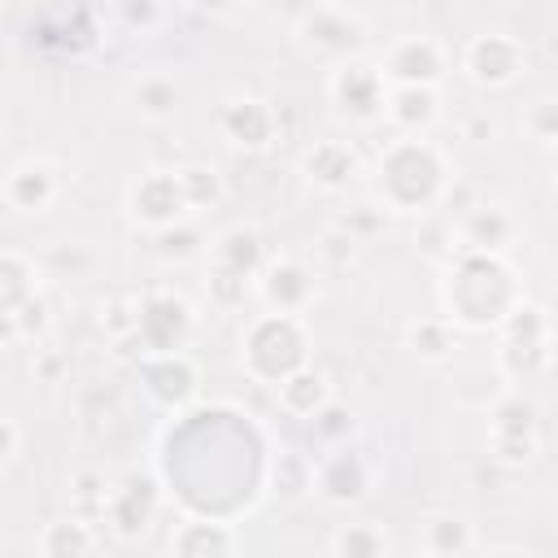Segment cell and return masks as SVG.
Segmentation results:
<instances>
[{
	"label": "cell",
	"instance_id": "14",
	"mask_svg": "<svg viewBox=\"0 0 558 558\" xmlns=\"http://www.w3.org/2000/svg\"><path fill=\"white\" fill-rule=\"evenodd\" d=\"M318 493L327 497V501H336V506H349V501H362L366 497V488H371V471H366V462H362V453H353V449H340V453H331L323 466H318Z\"/></svg>",
	"mask_w": 558,
	"mask_h": 558
},
{
	"label": "cell",
	"instance_id": "11",
	"mask_svg": "<svg viewBox=\"0 0 558 558\" xmlns=\"http://www.w3.org/2000/svg\"><path fill=\"white\" fill-rule=\"evenodd\" d=\"M183 209H187L183 187H179V179L166 174V170L144 174V179L131 187V214H135L144 227H153V231L174 227V222L183 218Z\"/></svg>",
	"mask_w": 558,
	"mask_h": 558
},
{
	"label": "cell",
	"instance_id": "29",
	"mask_svg": "<svg viewBox=\"0 0 558 558\" xmlns=\"http://www.w3.org/2000/svg\"><path fill=\"white\" fill-rule=\"evenodd\" d=\"M497 362H501V371H506L510 379H532V375L545 371L549 349H545V344H514V340H501Z\"/></svg>",
	"mask_w": 558,
	"mask_h": 558
},
{
	"label": "cell",
	"instance_id": "32",
	"mask_svg": "<svg viewBox=\"0 0 558 558\" xmlns=\"http://www.w3.org/2000/svg\"><path fill=\"white\" fill-rule=\"evenodd\" d=\"M501 327H506V340H514V344H545V340H549L545 314H541L536 305H523V301H519V310H514Z\"/></svg>",
	"mask_w": 558,
	"mask_h": 558
},
{
	"label": "cell",
	"instance_id": "31",
	"mask_svg": "<svg viewBox=\"0 0 558 558\" xmlns=\"http://www.w3.org/2000/svg\"><path fill=\"white\" fill-rule=\"evenodd\" d=\"M174 179L183 187L187 209H201V205H214L218 201V174L209 166H183V170H174Z\"/></svg>",
	"mask_w": 558,
	"mask_h": 558
},
{
	"label": "cell",
	"instance_id": "17",
	"mask_svg": "<svg viewBox=\"0 0 558 558\" xmlns=\"http://www.w3.org/2000/svg\"><path fill=\"white\" fill-rule=\"evenodd\" d=\"M305 174H310L318 187L340 192V187H349V179L357 174V153H353L349 144H340V140H323V144H314V148L305 153Z\"/></svg>",
	"mask_w": 558,
	"mask_h": 558
},
{
	"label": "cell",
	"instance_id": "6",
	"mask_svg": "<svg viewBox=\"0 0 558 558\" xmlns=\"http://www.w3.org/2000/svg\"><path fill=\"white\" fill-rule=\"evenodd\" d=\"M331 100L344 118L371 122L388 109V78H384V70H375L366 61H344L331 74Z\"/></svg>",
	"mask_w": 558,
	"mask_h": 558
},
{
	"label": "cell",
	"instance_id": "36",
	"mask_svg": "<svg viewBox=\"0 0 558 558\" xmlns=\"http://www.w3.org/2000/svg\"><path fill=\"white\" fill-rule=\"evenodd\" d=\"M244 275H235V270H222V266H214L209 270V292H214V301L218 305H235V301H244Z\"/></svg>",
	"mask_w": 558,
	"mask_h": 558
},
{
	"label": "cell",
	"instance_id": "8",
	"mask_svg": "<svg viewBox=\"0 0 558 558\" xmlns=\"http://www.w3.org/2000/svg\"><path fill=\"white\" fill-rule=\"evenodd\" d=\"M445 74V57H440V44L427 39V35H405L388 48V61H384V78L392 87H436Z\"/></svg>",
	"mask_w": 558,
	"mask_h": 558
},
{
	"label": "cell",
	"instance_id": "7",
	"mask_svg": "<svg viewBox=\"0 0 558 558\" xmlns=\"http://www.w3.org/2000/svg\"><path fill=\"white\" fill-rule=\"evenodd\" d=\"M157 506H161L157 480H153V475H140V471H126V475L113 484V493H109L105 519H109V527H113L122 541H135V536L148 532Z\"/></svg>",
	"mask_w": 558,
	"mask_h": 558
},
{
	"label": "cell",
	"instance_id": "13",
	"mask_svg": "<svg viewBox=\"0 0 558 558\" xmlns=\"http://www.w3.org/2000/svg\"><path fill=\"white\" fill-rule=\"evenodd\" d=\"M218 126H222V135H227L231 144H240V148H266L270 135H275V126H279V113H275L266 100H257V96H240V100H231V105L222 109Z\"/></svg>",
	"mask_w": 558,
	"mask_h": 558
},
{
	"label": "cell",
	"instance_id": "24",
	"mask_svg": "<svg viewBox=\"0 0 558 558\" xmlns=\"http://www.w3.org/2000/svg\"><path fill=\"white\" fill-rule=\"evenodd\" d=\"M31 296H39V292H35V266H31L17 248H9V253L0 257V310L13 314V310H22Z\"/></svg>",
	"mask_w": 558,
	"mask_h": 558
},
{
	"label": "cell",
	"instance_id": "20",
	"mask_svg": "<svg viewBox=\"0 0 558 558\" xmlns=\"http://www.w3.org/2000/svg\"><path fill=\"white\" fill-rule=\"evenodd\" d=\"M262 262H266L262 240H257V231H248V227H231V231H222V235L214 240V266H222V270H235V275L253 279V275L262 270Z\"/></svg>",
	"mask_w": 558,
	"mask_h": 558
},
{
	"label": "cell",
	"instance_id": "5",
	"mask_svg": "<svg viewBox=\"0 0 558 558\" xmlns=\"http://www.w3.org/2000/svg\"><path fill=\"white\" fill-rule=\"evenodd\" d=\"M488 449L506 466H523L536 453V405L527 397H501L493 405Z\"/></svg>",
	"mask_w": 558,
	"mask_h": 558
},
{
	"label": "cell",
	"instance_id": "9",
	"mask_svg": "<svg viewBox=\"0 0 558 558\" xmlns=\"http://www.w3.org/2000/svg\"><path fill=\"white\" fill-rule=\"evenodd\" d=\"M466 74L484 87H506L519 70H523V48L519 39L501 35V31H488V35H475L466 44V57H462Z\"/></svg>",
	"mask_w": 558,
	"mask_h": 558
},
{
	"label": "cell",
	"instance_id": "28",
	"mask_svg": "<svg viewBox=\"0 0 558 558\" xmlns=\"http://www.w3.org/2000/svg\"><path fill=\"white\" fill-rule=\"evenodd\" d=\"M388 541L375 523H349L336 532V558H384Z\"/></svg>",
	"mask_w": 558,
	"mask_h": 558
},
{
	"label": "cell",
	"instance_id": "18",
	"mask_svg": "<svg viewBox=\"0 0 558 558\" xmlns=\"http://www.w3.org/2000/svg\"><path fill=\"white\" fill-rule=\"evenodd\" d=\"M4 196H9L13 209H22V214H39V209L52 205V196H57V179H52V170H48L44 161H26V166H17V170L4 179Z\"/></svg>",
	"mask_w": 558,
	"mask_h": 558
},
{
	"label": "cell",
	"instance_id": "4",
	"mask_svg": "<svg viewBox=\"0 0 558 558\" xmlns=\"http://www.w3.org/2000/svg\"><path fill=\"white\" fill-rule=\"evenodd\" d=\"M192 336V305L174 292H148L140 301L135 340L148 357L157 353H183V340Z\"/></svg>",
	"mask_w": 558,
	"mask_h": 558
},
{
	"label": "cell",
	"instance_id": "39",
	"mask_svg": "<svg viewBox=\"0 0 558 558\" xmlns=\"http://www.w3.org/2000/svg\"><path fill=\"white\" fill-rule=\"evenodd\" d=\"M532 131H536L541 140L558 144V100H541V105L532 109Z\"/></svg>",
	"mask_w": 558,
	"mask_h": 558
},
{
	"label": "cell",
	"instance_id": "33",
	"mask_svg": "<svg viewBox=\"0 0 558 558\" xmlns=\"http://www.w3.org/2000/svg\"><path fill=\"white\" fill-rule=\"evenodd\" d=\"M48 327V301L44 296H31L22 310H13V314H4V340L13 344L17 336H26V340H35L39 331Z\"/></svg>",
	"mask_w": 558,
	"mask_h": 558
},
{
	"label": "cell",
	"instance_id": "26",
	"mask_svg": "<svg viewBox=\"0 0 558 558\" xmlns=\"http://www.w3.org/2000/svg\"><path fill=\"white\" fill-rule=\"evenodd\" d=\"M131 100H135V109H140L144 118L161 122V118H170V113L179 109V87H174V78L148 74V78H140V83L131 87Z\"/></svg>",
	"mask_w": 558,
	"mask_h": 558
},
{
	"label": "cell",
	"instance_id": "27",
	"mask_svg": "<svg viewBox=\"0 0 558 558\" xmlns=\"http://www.w3.org/2000/svg\"><path fill=\"white\" fill-rule=\"evenodd\" d=\"M427 554L432 558H466L471 554V527L453 514H440L427 523Z\"/></svg>",
	"mask_w": 558,
	"mask_h": 558
},
{
	"label": "cell",
	"instance_id": "21",
	"mask_svg": "<svg viewBox=\"0 0 558 558\" xmlns=\"http://www.w3.org/2000/svg\"><path fill=\"white\" fill-rule=\"evenodd\" d=\"M92 549H96V536H92L87 519H78V514L52 519L39 532V554L44 558H92Z\"/></svg>",
	"mask_w": 558,
	"mask_h": 558
},
{
	"label": "cell",
	"instance_id": "38",
	"mask_svg": "<svg viewBox=\"0 0 558 558\" xmlns=\"http://www.w3.org/2000/svg\"><path fill=\"white\" fill-rule=\"evenodd\" d=\"M340 227H344V235H349V240L357 244L362 235H375V231L384 227V209H371V205H357V209H353V214H349V218H344Z\"/></svg>",
	"mask_w": 558,
	"mask_h": 558
},
{
	"label": "cell",
	"instance_id": "30",
	"mask_svg": "<svg viewBox=\"0 0 558 558\" xmlns=\"http://www.w3.org/2000/svg\"><path fill=\"white\" fill-rule=\"evenodd\" d=\"M109 484H105V475H96V471H78L74 475V488H70V497H74V514L78 519H96V514H105L109 510Z\"/></svg>",
	"mask_w": 558,
	"mask_h": 558
},
{
	"label": "cell",
	"instance_id": "42",
	"mask_svg": "<svg viewBox=\"0 0 558 558\" xmlns=\"http://www.w3.org/2000/svg\"><path fill=\"white\" fill-rule=\"evenodd\" d=\"M466 131H471V140H484V135L493 131V122H488V118H475V122H471Z\"/></svg>",
	"mask_w": 558,
	"mask_h": 558
},
{
	"label": "cell",
	"instance_id": "3",
	"mask_svg": "<svg viewBox=\"0 0 558 558\" xmlns=\"http://www.w3.org/2000/svg\"><path fill=\"white\" fill-rule=\"evenodd\" d=\"M240 357H244V371L262 384H283L292 379L296 371H305V357H310V340H305V327L296 314H262L248 323L244 340H240Z\"/></svg>",
	"mask_w": 558,
	"mask_h": 558
},
{
	"label": "cell",
	"instance_id": "35",
	"mask_svg": "<svg viewBox=\"0 0 558 558\" xmlns=\"http://www.w3.org/2000/svg\"><path fill=\"white\" fill-rule=\"evenodd\" d=\"M310 423H314V436L327 440V445H340V440L353 432V414H349V405H340V401H327Z\"/></svg>",
	"mask_w": 558,
	"mask_h": 558
},
{
	"label": "cell",
	"instance_id": "15",
	"mask_svg": "<svg viewBox=\"0 0 558 558\" xmlns=\"http://www.w3.org/2000/svg\"><path fill=\"white\" fill-rule=\"evenodd\" d=\"M262 296H266L270 314H301L314 296V275L301 262H275V266H266Z\"/></svg>",
	"mask_w": 558,
	"mask_h": 558
},
{
	"label": "cell",
	"instance_id": "34",
	"mask_svg": "<svg viewBox=\"0 0 558 558\" xmlns=\"http://www.w3.org/2000/svg\"><path fill=\"white\" fill-rule=\"evenodd\" d=\"M410 349L418 353V357H445L449 349H453V340H449V327L440 323V318H423V323H414L410 327Z\"/></svg>",
	"mask_w": 558,
	"mask_h": 558
},
{
	"label": "cell",
	"instance_id": "16",
	"mask_svg": "<svg viewBox=\"0 0 558 558\" xmlns=\"http://www.w3.org/2000/svg\"><path fill=\"white\" fill-rule=\"evenodd\" d=\"M170 554L174 558H235V536L218 519H187L174 532Z\"/></svg>",
	"mask_w": 558,
	"mask_h": 558
},
{
	"label": "cell",
	"instance_id": "1",
	"mask_svg": "<svg viewBox=\"0 0 558 558\" xmlns=\"http://www.w3.org/2000/svg\"><path fill=\"white\" fill-rule=\"evenodd\" d=\"M445 305L466 327H497L519 310L514 270L497 253H462L445 283Z\"/></svg>",
	"mask_w": 558,
	"mask_h": 558
},
{
	"label": "cell",
	"instance_id": "41",
	"mask_svg": "<svg viewBox=\"0 0 558 558\" xmlns=\"http://www.w3.org/2000/svg\"><path fill=\"white\" fill-rule=\"evenodd\" d=\"M0 432H4V449H0V453H4V466H9V462H17V449H22L17 418H4V423H0Z\"/></svg>",
	"mask_w": 558,
	"mask_h": 558
},
{
	"label": "cell",
	"instance_id": "25",
	"mask_svg": "<svg viewBox=\"0 0 558 558\" xmlns=\"http://www.w3.org/2000/svg\"><path fill=\"white\" fill-rule=\"evenodd\" d=\"M270 484L283 501H301L310 488H314V471H310V458L296 453V449H283L275 462H270Z\"/></svg>",
	"mask_w": 558,
	"mask_h": 558
},
{
	"label": "cell",
	"instance_id": "43",
	"mask_svg": "<svg viewBox=\"0 0 558 558\" xmlns=\"http://www.w3.org/2000/svg\"><path fill=\"white\" fill-rule=\"evenodd\" d=\"M488 558H536V554H527V549H514V545H506V549H493Z\"/></svg>",
	"mask_w": 558,
	"mask_h": 558
},
{
	"label": "cell",
	"instance_id": "22",
	"mask_svg": "<svg viewBox=\"0 0 558 558\" xmlns=\"http://www.w3.org/2000/svg\"><path fill=\"white\" fill-rule=\"evenodd\" d=\"M327 401H331V397H327V379H323V371H314V366H305V371H296L292 379L279 384V405H283L288 414H296V418H314Z\"/></svg>",
	"mask_w": 558,
	"mask_h": 558
},
{
	"label": "cell",
	"instance_id": "19",
	"mask_svg": "<svg viewBox=\"0 0 558 558\" xmlns=\"http://www.w3.org/2000/svg\"><path fill=\"white\" fill-rule=\"evenodd\" d=\"M514 235V218L497 205H475L466 218H462V244L466 253H497L506 248Z\"/></svg>",
	"mask_w": 558,
	"mask_h": 558
},
{
	"label": "cell",
	"instance_id": "2",
	"mask_svg": "<svg viewBox=\"0 0 558 558\" xmlns=\"http://www.w3.org/2000/svg\"><path fill=\"white\" fill-rule=\"evenodd\" d=\"M445 157L427 140H397L379 157V196L388 209L418 214L445 192Z\"/></svg>",
	"mask_w": 558,
	"mask_h": 558
},
{
	"label": "cell",
	"instance_id": "10",
	"mask_svg": "<svg viewBox=\"0 0 558 558\" xmlns=\"http://www.w3.org/2000/svg\"><path fill=\"white\" fill-rule=\"evenodd\" d=\"M301 39H305L310 48H318V52H340V57H349V52H357V48L366 44V31H362V22H357L349 9L318 4V9H305V17H301Z\"/></svg>",
	"mask_w": 558,
	"mask_h": 558
},
{
	"label": "cell",
	"instance_id": "23",
	"mask_svg": "<svg viewBox=\"0 0 558 558\" xmlns=\"http://www.w3.org/2000/svg\"><path fill=\"white\" fill-rule=\"evenodd\" d=\"M401 131H423L436 118V87H392L384 109Z\"/></svg>",
	"mask_w": 558,
	"mask_h": 558
},
{
	"label": "cell",
	"instance_id": "12",
	"mask_svg": "<svg viewBox=\"0 0 558 558\" xmlns=\"http://www.w3.org/2000/svg\"><path fill=\"white\" fill-rule=\"evenodd\" d=\"M140 379H144L148 397L161 401V405H170V410L174 405H187L192 392H196V384H201L196 362L187 353H157V357H148L140 366Z\"/></svg>",
	"mask_w": 558,
	"mask_h": 558
},
{
	"label": "cell",
	"instance_id": "37",
	"mask_svg": "<svg viewBox=\"0 0 558 558\" xmlns=\"http://www.w3.org/2000/svg\"><path fill=\"white\" fill-rule=\"evenodd\" d=\"M157 248L166 257H192L201 248V235L187 231V227H166V231H157Z\"/></svg>",
	"mask_w": 558,
	"mask_h": 558
},
{
	"label": "cell",
	"instance_id": "40",
	"mask_svg": "<svg viewBox=\"0 0 558 558\" xmlns=\"http://www.w3.org/2000/svg\"><path fill=\"white\" fill-rule=\"evenodd\" d=\"M122 17H126L131 26H153V22L161 17V9H157V4H126Z\"/></svg>",
	"mask_w": 558,
	"mask_h": 558
}]
</instances>
